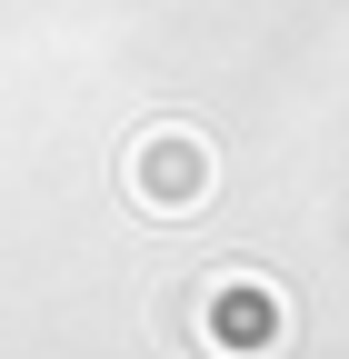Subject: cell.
Segmentation results:
<instances>
[{"label": "cell", "mask_w": 349, "mask_h": 359, "mask_svg": "<svg viewBox=\"0 0 349 359\" xmlns=\"http://www.w3.org/2000/svg\"><path fill=\"white\" fill-rule=\"evenodd\" d=\"M140 200H200V140L170 130V140H140Z\"/></svg>", "instance_id": "cell-1"}]
</instances>
